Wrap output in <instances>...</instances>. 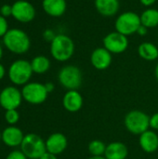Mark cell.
<instances>
[{
    "label": "cell",
    "instance_id": "cell-17",
    "mask_svg": "<svg viewBox=\"0 0 158 159\" xmlns=\"http://www.w3.org/2000/svg\"><path fill=\"white\" fill-rule=\"evenodd\" d=\"M42 8L47 15L59 18L66 12L67 2L66 0H42Z\"/></svg>",
    "mask_w": 158,
    "mask_h": 159
},
{
    "label": "cell",
    "instance_id": "cell-32",
    "mask_svg": "<svg viewBox=\"0 0 158 159\" xmlns=\"http://www.w3.org/2000/svg\"><path fill=\"white\" fill-rule=\"evenodd\" d=\"M39 159H58L56 155H53L49 152H46Z\"/></svg>",
    "mask_w": 158,
    "mask_h": 159
},
{
    "label": "cell",
    "instance_id": "cell-14",
    "mask_svg": "<svg viewBox=\"0 0 158 159\" xmlns=\"http://www.w3.org/2000/svg\"><path fill=\"white\" fill-rule=\"evenodd\" d=\"M24 134L21 129L15 126H8L2 131V142L8 147L20 146Z\"/></svg>",
    "mask_w": 158,
    "mask_h": 159
},
{
    "label": "cell",
    "instance_id": "cell-36",
    "mask_svg": "<svg viewBox=\"0 0 158 159\" xmlns=\"http://www.w3.org/2000/svg\"><path fill=\"white\" fill-rule=\"evenodd\" d=\"M88 159H106V158H105V157H104V156H102V157H88Z\"/></svg>",
    "mask_w": 158,
    "mask_h": 159
},
{
    "label": "cell",
    "instance_id": "cell-33",
    "mask_svg": "<svg viewBox=\"0 0 158 159\" xmlns=\"http://www.w3.org/2000/svg\"><path fill=\"white\" fill-rule=\"evenodd\" d=\"M45 87H46V89H47V91L48 92V94L51 93V92L55 89V86H54V84H53L52 82H47V83L45 84Z\"/></svg>",
    "mask_w": 158,
    "mask_h": 159
},
{
    "label": "cell",
    "instance_id": "cell-30",
    "mask_svg": "<svg viewBox=\"0 0 158 159\" xmlns=\"http://www.w3.org/2000/svg\"><path fill=\"white\" fill-rule=\"evenodd\" d=\"M148 28H146L145 26H143V25H141L140 27H139V29H138V31H137V33L136 34H138L139 35H141V36H144V35H146L147 34H148Z\"/></svg>",
    "mask_w": 158,
    "mask_h": 159
},
{
    "label": "cell",
    "instance_id": "cell-31",
    "mask_svg": "<svg viewBox=\"0 0 158 159\" xmlns=\"http://www.w3.org/2000/svg\"><path fill=\"white\" fill-rule=\"evenodd\" d=\"M157 0H140V3L144 6V7H152L153 5H155V3L156 2Z\"/></svg>",
    "mask_w": 158,
    "mask_h": 159
},
{
    "label": "cell",
    "instance_id": "cell-10",
    "mask_svg": "<svg viewBox=\"0 0 158 159\" xmlns=\"http://www.w3.org/2000/svg\"><path fill=\"white\" fill-rule=\"evenodd\" d=\"M103 48L112 54H121L129 48L128 36L115 31L106 34L102 40Z\"/></svg>",
    "mask_w": 158,
    "mask_h": 159
},
{
    "label": "cell",
    "instance_id": "cell-22",
    "mask_svg": "<svg viewBox=\"0 0 158 159\" xmlns=\"http://www.w3.org/2000/svg\"><path fill=\"white\" fill-rule=\"evenodd\" d=\"M33 72L37 75H43L47 73L50 68V61L44 55H38L33 58L30 61Z\"/></svg>",
    "mask_w": 158,
    "mask_h": 159
},
{
    "label": "cell",
    "instance_id": "cell-26",
    "mask_svg": "<svg viewBox=\"0 0 158 159\" xmlns=\"http://www.w3.org/2000/svg\"><path fill=\"white\" fill-rule=\"evenodd\" d=\"M0 15H2L5 18H7L12 15V5L9 4H4L0 7Z\"/></svg>",
    "mask_w": 158,
    "mask_h": 159
},
{
    "label": "cell",
    "instance_id": "cell-6",
    "mask_svg": "<svg viewBox=\"0 0 158 159\" xmlns=\"http://www.w3.org/2000/svg\"><path fill=\"white\" fill-rule=\"evenodd\" d=\"M59 83L67 90H77L83 81L81 70L75 65H65L58 74Z\"/></svg>",
    "mask_w": 158,
    "mask_h": 159
},
{
    "label": "cell",
    "instance_id": "cell-8",
    "mask_svg": "<svg viewBox=\"0 0 158 159\" xmlns=\"http://www.w3.org/2000/svg\"><path fill=\"white\" fill-rule=\"evenodd\" d=\"M21 94L25 102L34 105L45 102L48 96L45 84L39 82H29L24 85L21 89Z\"/></svg>",
    "mask_w": 158,
    "mask_h": 159
},
{
    "label": "cell",
    "instance_id": "cell-34",
    "mask_svg": "<svg viewBox=\"0 0 158 159\" xmlns=\"http://www.w3.org/2000/svg\"><path fill=\"white\" fill-rule=\"evenodd\" d=\"M5 75H6V69L4 67V65L0 62V80H2L4 78Z\"/></svg>",
    "mask_w": 158,
    "mask_h": 159
},
{
    "label": "cell",
    "instance_id": "cell-21",
    "mask_svg": "<svg viewBox=\"0 0 158 159\" xmlns=\"http://www.w3.org/2000/svg\"><path fill=\"white\" fill-rule=\"evenodd\" d=\"M142 25L148 29L155 28L158 26V9L148 7L140 15Z\"/></svg>",
    "mask_w": 158,
    "mask_h": 159
},
{
    "label": "cell",
    "instance_id": "cell-37",
    "mask_svg": "<svg viewBox=\"0 0 158 159\" xmlns=\"http://www.w3.org/2000/svg\"><path fill=\"white\" fill-rule=\"evenodd\" d=\"M2 57H3V48H2V46L0 45V61H1V59H2Z\"/></svg>",
    "mask_w": 158,
    "mask_h": 159
},
{
    "label": "cell",
    "instance_id": "cell-25",
    "mask_svg": "<svg viewBox=\"0 0 158 159\" xmlns=\"http://www.w3.org/2000/svg\"><path fill=\"white\" fill-rule=\"evenodd\" d=\"M8 30H9V28H8V23H7V18L0 15V37H3L7 33Z\"/></svg>",
    "mask_w": 158,
    "mask_h": 159
},
{
    "label": "cell",
    "instance_id": "cell-7",
    "mask_svg": "<svg viewBox=\"0 0 158 159\" xmlns=\"http://www.w3.org/2000/svg\"><path fill=\"white\" fill-rule=\"evenodd\" d=\"M141 25L140 15L133 11H126L121 13L115 21V31L126 36L136 34Z\"/></svg>",
    "mask_w": 158,
    "mask_h": 159
},
{
    "label": "cell",
    "instance_id": "cell-13",
    "mask_svg": "<svg viewBox=\"0 0 158 159\" xmlns=\"http://www.w3.org/2000/svg\"><path fill=\"white\" fill-rule=\"evenodd\" d=\"M68 146V140L66 136L61 132H55L50 134L46 140V148L47 152H49L53 155L62 154Z\"/></svg>",
    "mask_w": 158,
    "mask_h": 159
},
{
    "label": "cell",
    "instance_id": "cell-28",
    "mask_svg": "<svg viewBox=\"0 0 158 159\" xmlns=\"http://www.w3.org/2000/svg\"><path fill=\"white\" fill-rule=\"evenodd\" d=\"M55 36H56V34L53 32V30H51V29H46L43 32V38L49 43L55 38Z\"/></svg>",
    "mask_w": 158,
    "mask_h": 159
},
{
    "label": "cell",
    "instance_id": "cell-27",
    "mask_svg": "<svg viewBox=\"0 0 158 159\" xmlns=\"http://www.w3.org/2000/svg\"><path fill=\"white\" fill-rule=\"evenodd\" d=\"M6 159H28L27 157L20 150H14L12 152H10L7 156Z\"/></svg>",
    "mask_w": 158,
    "mask_h": 159
},
{
    "label": "cell",
    "instance_id": "cell-35",
    "mask_svg": "<svg viewBox=\"0 0 158 159\" xmlns=\"http://www.w3.org/2000/svg\"><path fill=\"white\" fill-rule=\"evenodd\" d=\"M155 75H156V80L158 81V63L156 64V69H155Z\"/></svg>",
    "mask_w": 158,
    "mask_h": 159
},
{
    "label": "cell",
    "instance_id": "cell-20",
    "mask_svg": "<svg viewBox=\"0 0 158 159\" xmlns=\"http://www.w3.org/2000/svg\"><path fill=\"white\" fill-rule=\"evenodd\" d=\"M139 56L148 61H153L158 59V48L152 42H142L138 47Z\"/></svg>",
    "mask_w": 158,
    "mask_h": 159
},
{
    "label": "cell",
    "instance_id": "cell-38",
    "mask_svg": "<svg viewBox=\"0 0 158 159\" xmlns=\"http://www.w3.org/2000/svg\"><path fill=\"white\" fill-rule=\"evenodd\" d=\"M2 139V132H0V140Z\"/></svg>",
    "mask_w": 158,
    "mask_h": 159
},
{
    "label": "cell",
    "instance_id": "cell-29",
    "mask_svg": "<svg viewBox=\"0 0 158 159\" xmlns=\"http://www.w3.org/2000/svg\"><path fill=\"white\" fill-rule=\"evenodd\" d=\"M150 128L153 130H158V112L150 116Z\"/></svg>",
    "mask_w": 158,
    "mask_h": 159
},
{
    "label": "cell",
    "instance_id": "cell-3",
    "mask_svg": "<svg viewBox=\"0 0 158 159\" xmlns=\"http://www.w3.org/2000/svg\"><path fill=\"white\" fill-rule=\"evenodd\" d=\"M34 72L31 62L26 60H17L13 61L8 70L7 75L12 84L16 86H24L29 83Z\"/></svg>",
    "mask_w": 158,
    "mask_h": 159
},
{
    "label": "cell",
    "instance_id": "cell-12",
    "mask_svg": "<svg viewBox=\"0 0 158 159\" xmlns=\"http://www.w3.org/2000/svg\"><path fill=\"white\" fill-rule=\"evenodd\" d=\"M112 61V53L103 47L95 48L90 55V62L92 66L99 71H103L109 68Z\"/></svg>",
    "mask_w": 158,
    "mask_h": 159
},
{
    "label": "cell",
    "instance_id": "cell-4",
    "mask_svg": "<svg viewBox=\"0 0 158 159\" xmlns=\"http://www.w3.org/2000/svg\"><path fill=\"white\" fill-rule=\"evenodd\" d=\"M124 124L128 131L140 136L150 129V116L142 111L132 110L126 115Z\"/></svg>",
    "mask_w": 158,
    "mask_h": 159
},
{
    "label": "cell",
    "instance_id": "cell-2",
    "mask_svg": "<svg viewBox=\"0 0 158 159\" xmlns=\"http://www.w3.org/2000/svg\"><path fill=\"white\" fill-rule=\"evenodd\" d=\"M74 43L73 39L64 34H56L55 38L50 42V54L52 58L60 62L69 61L74 53Z\"/></svg>",
    "mask_w": 158,
    "mask_h": 159
},
{
    "label": "cell",
    "instance_id": "cell-11",
    "mask_svg": "<svg viewBox=\"0 0 158 159\" xmlns=\"http://www.w3.org/2000/svg\"><path fill=\"white\" fill-rule=\"evenodd\" d=\"M35 8L26 0H17L12 4V17L21 23L31 22L35 18Z\"/></svg>",
    "mask_w": 158,
    "mask_h": 159
},
{
    "label": "cell",
    "instance_id": "cell-18",
    "mask_svg": "<svg viewBox=\"0 0 158 159\" xmlns=\"http://www.w3.org/2000/svg\"><path fill=\"white\" fill-rule=\"evenodd\" d=\"M96 10L103 17H113L117 14L120 3L119 0H95Z\"/></svg>",
    "mask_w": 158,
    "mask_h": 159
},
{
    "label": "cell",
    "instance_id": "cell-24",
    "mask_svg": "<svg viewBox=\"0 0 158 159\" xmlns=\"http://www.w3.org/2000/svg\"><path fill=\"white\" fill-rule=\"evenodd\" d=\"M5 119L9 126H15L20 120V114L18 110H7L5 114Z\"/></svg>",
    "mask_w": 158,
    "mask_h": 159
},
{
    "label": "cell",
    "instance_id": "cell-9",
    "mask_svg": "<svg viewBox=\"0 0 158 159\" xmlns=\"http://www.w3.org/2000/svg\"><path fill=\"white\" fill-rule=\"evenodd\" d=\"M23 101L21 90L14 86H8L0 92V106L4 110H17Z\"/></svg>",
    "mask_w": 158,
    "mask_h": 159
},
{
    "label": "cell",
    "instance_id": "cell-5",
    "mask_svg": "<svg viewBox=\"0 0 158 159\" xmlns=\"http://www.w3.org/2000/svg\"><path fill=\"white\" fill-rule=\"evenodd\" d=\"M20 151L28 159H39L47 152L46 142L37 134H26L20 144Z\"/></svg>",
    "mask_w": 158,
    "mask_h": 159
},
{
    "label": "cell",
    "instance_id": "cell-16",
    "mask_svg": "<svg viewBox=\"0 0 158 159\" xmlns=\"http://www.w3.org/2000/svg\"><path fill=\"white\" fill-rule=\"evenodd\" d=\"M141 148L147 154H154L158 151V135L155 130L148 129L139 137Z\"/></svg>",
    "mask_w": 158,
    "mask_h": 159
},
{
    "label": "cell",
    "instance_id": "cell-23",
    "mask_svg": "<svg viewBox=\"0 0 158 159\" xmlns=\"http://www.w3.org/2000/svg\"><path fill=\"white\" fill-rule=\"evenodd\" d=\"M106 144L100 140H93L88 145V153L91 157H102L105 154Z\"/></svg>",
    "mask_w": 158,
    "mask_h": 159
},
{
    "label": "cell",
    "instance_id": "cell-1",
    "mask_svg": "<svg viewBox=\"0 0 158 159\" xmlns=\"http://www.w3.org/2000/svg\"><path fill=\"white\" fill-rule=\"evenodd\" d=\"M6 48L14 54H24L31 48V39L29 35L19 28H12L2 37Z\"/></svg>",
    "mask_w": 158,
    "mask_h": 159
},
{
    "label": "cell",
    "instance_id": "cell-15",
    "mask_svg": "<svg viewBox=\"0 0 158 159\" xmlns=\"http://www.w3.org/2000/svg\"><path fill=\"white\" fill-rule=\"evenodd\" d=\"M83 96L77 90H67L62 98V105L70 113L78 112L83 107Z\"/></svg>",
    "mask_w": 158,
    "mask_h": 159
},
{
    "label": "cell",
    "instance_id": "cell-19",
    "mask_svg": "<svg viewBox=\"0 0 158 159\" xmlns=\"http://www.w3.org/2000/svg\"><path fill=\"white\" fill-rule=\"evenodd\" d=\"M129 156L128 146L121 142H113L107 144L104 157L106 159H127Z\"/></svg>",
    "mask_w": 158,
    "mask_h": 159
}]
</instances>
